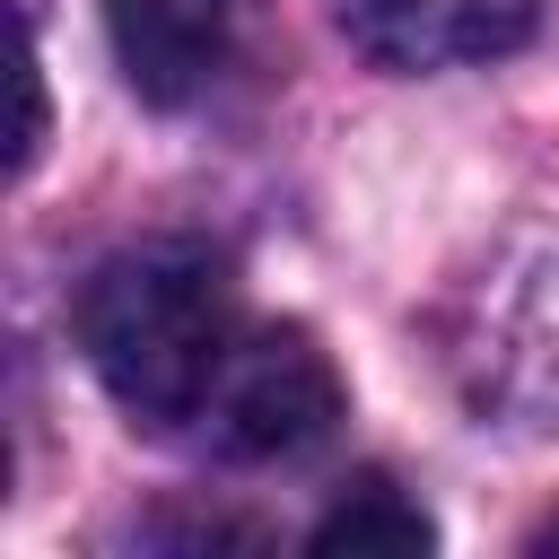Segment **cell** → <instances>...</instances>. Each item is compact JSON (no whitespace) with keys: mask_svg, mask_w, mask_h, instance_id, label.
Masks as SVG:
<instances>
[{"mask_svg":"<svg viewBox=\"0 0 559 559\" xmlns=\"http://www.w3.org/2000/svg\"><path fill=\"white\" fill-rule=\"evenodd\" d=\"M332 419H341V376L314 349V332H297V323L245 332L227 376H218V393H210V437L236 463L306 454V445L332 437Z\"/></svg>","mask_w":559,"mask_h":559,"instance_id":"cell-3","label":"cell"},{"mask_svg":"<svg viewBox=\"0 0 559 559\" xmlns=\"http://www.w3.org/2000/svg\"><path fill=\"white\" fill-rule=\"evenodd\" d=\"M79 349L96 384L140 419V428H183L210 419V393L245 341L236 323V280L201 236H148L122 245L87 271L79 288Z\"/></svg>","mask_w":559,"mask_h":559,"instance_id":"cell-1","label":"cell"},{"mask_svg":"<svg viewBox=\"0 0 559 559\" xmlns=\"http://www.w3.org/2000/svg\"><path fill=\"white\" fill-rule=\"evenodd\" d=\"M253 0H105V44L140 105H192L236 61Z\"/></svg>","mask_w":559,"mask_h":559,"instance_id":"cell-4","label":"cell"},{"mask_svg":"<svg viewBox=\"0 0 559 559\" xmlns=\"http://www.w3.org/2000/svg\"><path fill=\"white\" fill-rule=\"evenodd\" d=\"M533 550H559V515H550V524H542V533H533Z\"/></svg>","mask_w":559,"mask_h":559,"instance_id":"cell-7","label":"cell"},{"mask_svg":"<svg viewBox=\"0 0 559 559\" xmlns=\"http://www.w3.org/2000/svg\"><path fill=\"white\" fill-rule=\"evenodd\" d=\"M542 0H332L341 35L376 61V70H463V61H498L533 35Z\"/></svg>","mask_w":559,"mask_h":559,"instance_id":"cell-5","label":"cell"},{"mask_svg":"<svg viewBox=\"0 0 559 559\" xmlns=\"http://www.w3.org/2000/svg\"><path fill=\"white\" fill-rule=\"evenodd\" d=\"M437 542V524L384 480V472H367V480H349L341 489V507L314 524V550H428Z\"/></svg>","mask_w":559,"mask_h":559,"instance_id":"cell-6","label":"cell"},{"mask_svg":"<svg viewBox=\"0 0 559 559\" xmlns=\"http://www.w3.org/2000/svg\"><path fill=\"white\" fill-rule=\"evenodd\" d=\"M445 376L498 428H559V227H507L445 306Z\"/></svg>","mask_w":559,"mask_h":559,"instance_id":"cell-2","label":"cell"}]
</instances>
